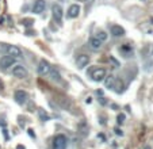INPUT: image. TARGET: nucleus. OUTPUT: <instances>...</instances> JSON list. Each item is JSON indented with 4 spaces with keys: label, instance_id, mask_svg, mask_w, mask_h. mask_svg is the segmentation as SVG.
Listing matches in <instances>:
<instances>
[{
    "label": "nucleus",
    "instance_id": "f257e3e1",
    "mask_svg": "<svg viewBox=\"0 0 153 149\" xmlns=\"http://www.w3.org/2000/svg\"><path fill=\"white\" fill-rule=\"evenodd\" d=\"M68 140L64 134H57L53 140V149H67Z\"/></svg>",
    "mask_w": 153,
    "mask_h": 149
},
{
    "label": "nucleus",
    "instance_id": "ddd939ff",
    "mask_svg": "<svg viewBox=\"0 0 153 149\" xmlns=\"http://www.w3.org/2000/svg\"><path fill=\"white\" fill-rule=\"evenodd\" d=\"M90 46L92 49H95V50H98V49H100V46H102V41L100 39H98V38H91L90 39Z\"/></svg>",
    "mask_w": 153,
    "mask_h": 149
},
{
    "label": "nucleus",
    "instance_id": "0eeeda50",
    "mask_svg": "<svg viewBox=\"0 0 153 149\" xmlns=\"http://www.w3.org/2000/svg\"><path fill=\"white\" fill-rule=\"evenodd\" d=\"M6 52H7V54L11 56V57H14V58H18V57L22 56V50H20L18 46H15V45L6 46Z\"/></svg>",
    "mask_w": 153,
    "mask_h": 149
},
{
    "label": "nucleus",
    "instance_id": "a211bd4d",
    "mask_svg": "<svg viewBox=\"0 0 153 149\" xmlns=\"http://www.w3.org/2000/svg\"><path fill=\"white\" fill-rule=\"evenodd\" d=\"M123 119H125V115L121 114V115H118V118H117V122H118V123H123Z\"/></svg>",
    "mask_w": 153,
    "mask_h": 149
},
{
    "label": "nucleus",
    "instance_id": "aec40b11",
    "mask_svg": "<svg viewBox=\"0 0 153 149\" xmlns=\"http://www.w3.org/2000/svg\"><path fill=\"white\" fill-rule=\"evenodd\" d=\"M115 133L118 136H122V130H119V129H115Z\"/></svg>",
    "mask_w": 153,
    "mask_h": 149
},
{
    "label": "nucleus",
    "instance_id": "423d86ee",
    "mask_svg": "<svg viewBox=\"0 0 153 149\" xmlns=\"http://www.w3.org/2000/svg\"><path fill=\"white\" fill-rule=\"evenodd\" d=\"M62 8H61V6L60 4H53V7H52V14H53V18H54V20L56 22H58L60 23L61 20H62Z\"/></svg>",
    "mask_w": 153,
    "mask_h": 149
},
{
    "label": "nucleus",
    "instance_id": "9b49d317",
    "mask_svg": "<svg viewBox=\"0 0 153 149\" xmlns=\"http://www.w3.org/2000/svg\"><path fill=\"white\" fill-rule=\"evenodd\" d=\"M80 6L79 4H72V6L69 7V10H68V18H77L79 14H80Z\"/></svg>",
    "mask_w": 153,
    "mask_h": 149
},
{
    "label": "nucleus",
    "instance_id": "4be33fe9",
    "mask_svg": "<svg viewBox=\"0 0 153 149\" xmlns=\"http://www.w3.org/2000/svg\"><path fill=\"white\" fill-rule=\"evenodd\" d=\"M145 149H150V146H145Z\"/></svg>",
    "mask_w": 153,
    "mask_h": 149
},
{
    "label": "nucleus",
    "instance_id": "9d476101",
    "mask_svg": "<svg viewBox=\"0 0 153 149\" xmlns=\"http://www.w3.org/2000/svg\"><path fill=\"white\" fill-rule=\"evenodd\" d=\"M88 63H90V57L87 54H79L76 57V64H77L79 68H84Z\"/></svg>",
    "mask_w": 153,
    "mask_h": 149
},
{
    "label": "nucleus",
    "instance_id": "6ab92c4d",
    "mask_svg": "<svg viewBox=\"0 0 153 149\" xmlns=\"http://www.w3.org/2000/svg\"><path fill=\"white\" fill-rule=\"evenodd\" d=\"M53 79H54V80H56V79H57V80L60 79V74H58V72L53 71Z\"/></svg>",
    "mask_w": 153,
    "mask_h": 149
},
{
    "label": "nucleus",
    "instance_id": "dca6fc26",
    "mask_svg": "<svg viewBox=\"0 0 153 149\" xmlns=\"http://www.w3.org/2000/svg\"><path fill=\"white\" fill-rule=\"evenodd\" d=\"M22 25H23V26H26V27H30L33 25V23H34V20L33 19H22Z\"/></svg>",
    "mask_w": 153,
    "mask_h": 149
},
{
    "label": "nucleus",
    "instance_id": "6e6552de",
    "mask_svg": "<svg viewBox=\"0 0 153 149\" xmlns=\"http://www.w3.org/2000/svg\"><path fill=\"white\" fill-rule=\"evenodd\" d=\"M46 7V1L45 0H35L33 4V12L34 14H42Z\"/></svg>",
    "mask_w": 153,
    "mask_h": 149
},
{
    "label": "nucleus",
    "instance_id": "20e7f679",
    "mask_svg": "<svg viewBox=\"0 0 153 149\" xmlns=\"http://www.w3.org/2000/svg\"><path fill=\"white\" fill-rule=\"evenodd\" d=\"M50 71H52L50 64L48 63L46 60H41L39 61V65H38V73L42 74V76H46V74L50 73Z\"/></svg>",
    "mask_w": 153,
    "mask_h": 149
},
{
    "label": "nucleus",
    "instance_id": "4468645a",
    "mask_svg": "<svg viewBox=\"0 0 153 149\" xmlns=\"http://www.w3.org/2000/svg\"><path fill=\"white\" fill-rule=\"evenodd\" d=\"M115 80H117V79L114 77V76H108V77H107V80H106V87H107V88H108V87H111V88H113Z\"/></svg>",
    "mask_w": 153,
    "mask_h": 149
},
{
    "label": "nucleus",
    "instance_id": "f8f14e48",
    "mask_svg": "<svg viewBox=\"0 0 153 149\" xmlns=\"http://www.w3.org/2000/svg\"><path fill=\"white\" fill-rule=\"evenodd\" d=\"M111 34L114 37H122V35H125V29L118 26V25H113L111 26Z\"/></svg>",
    "mask_w": 153,
    "mask_h": 149
},
{
    "label": "nucleus",
    "instance_id": "7ed1b4c3",
    "mask_svg": "<svg viewBox=\"0 0 153 149\" xmlns=\"http://www.w3.org/2000/svg\"><path fill=\"white\" fill-rule=\"evenodd\" d=\"M12 74H14L15 77L25 79V77H27L29 72H27V69L25 68L23 65H15L14 68H12Z\"/></svg>",
    "mask_w": 153,
    "mask_h": 149
},
{
    "label": "nucleus",
    "instance_id": "2eb2a0df",
    "mask_svg": "<svg viewBox=\"0 0 153 149\" xmlns=\"http://www.w3.org/2000/svg\"><path fill=\"white\" fill-rule=\"evenodd\" d=\"M96 38H98V39H100L102 42H103V41L107 39V34L104 31H98V34H96Z\"/></svg>",
    "mask_w": 153,
    "mask_h": 149
},
{
    "label": "nucleus",
    "instance_id": "1a4fd4ad",
    "mask_svg": "<svg viewBox=\"0 0 153 149\" xmlns=\"http://www.w3.org/2000/svg\"><path fill=\"white\" fill-rule=\"evenodd\" d=\"M14 96H15V101H16L19 104L26 103V101H27V92L23 91V89H18V91H15Z\"/></svg>",
    "mask_w": 153,
    "mask_h": 149
},
{
    "label": "nucleus",
    "instance_id": "412c9836",
    "mask_svg": "<svg viewBox=\"0 0 153 149\" xmlns=\"http://www.w3.org/2000/svg\"><path fill=\"white\" fill-rule=\"evenodd\" d=\"M18 149H25V146H22V145H19V146H18Z\"/></svg>",
    "mask_w": 153,
    "mask_h": 149
},
{
    "label": "nucleus",
    "instance_id": "39448f33",
    "mask_svg": "<svg viewBox=\"0 0 153 149\" xmlns=\"http://www.w3.org/2000/svg\"><path fill=\"white\" fill-rule=\"evenodd\" d=\"M15 64V58L11 56H3L0 58V69H8L10 66H12Z\"/></svg>",
    "mask_w": 153,
    "mask_h": 149
},
{
    "label": "nucleus",
    "instance_id": "f03ea898",
    "mask_svg": "<svg viewBox=\"0 0 153 149\" xmlns=\"http://www.w3.org/2000/svg\"><path fill=\"white\" fill-rule=\"evenodd\" d=\"M91 77L94 81H103L106 77V69L104 68H95L91 72Z\"/></svg>",
    "mask_w": 153,
    "mask_h": 149
},
{
    "label": "nucleus",
    "instance_id": "f3484780",
    "mask_svg": "<svg viewBox=\"0 0 153 149\" xmlns=\"http://www.w3.org/2000/svg\"><path fill=\"white\" fill-rule=\"evenodd\" d=\"M39 115H41V118H42V121H48L50 118L46 112H43V111H39Z\"/></svg>",
    "mask_w": 153,
    "mask_h": 149
}]
</instances>
